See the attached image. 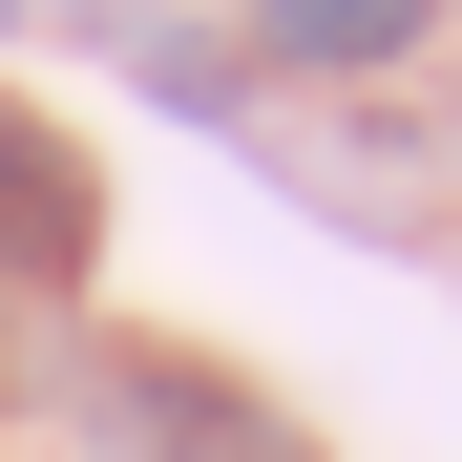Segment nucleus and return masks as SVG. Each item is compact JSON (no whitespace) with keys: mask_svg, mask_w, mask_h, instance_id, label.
<instances>
[{"mask_svg":"<svg viewBox=\"0 0 462 462\" xmlns=\"http://www.w3.org/2000/svg\"><path fill=\"white\" fill-rule=\"evenodd\" d=\"M85 441H106V462H316L253 378H210V357H106V378H85Z\"/></svg>","mask_w":462,"mask_h":462,"instance_id":"obj_1","label":"nucleus"},{"mask_svg":"<svg viewBox=\"0 0 462 462\" xmlns=\"http://www.w3.org/2000/svg\"><path fill=\"white\" fill-rule=\"evenodd\" d=\"M85 253H106V169L42 106H0V294H85Z\"/></svg>","mask_w":462,"mask_h":462,"instance_id":"obj_2","label":"nucleus"},{"mask_svg":"<svg viewBox=\"0 0 462 462\" xmlns=\"http://www.w3.org/2000/svg\"><path fill=\"white\" fill-rule=\"evenodd\" d=\"M420 42H441V0H253V63H294V85H378Z\"/></svg>","mask_w":462,"mask_h":462,"instance_id":"obj_3","label":"nucleus"},{"mask_svg":"<svg viewBox=\"0 0 462 462\" xmlns=\"http://www.w3.org/2000/svg\"><path fill=\"white\" fill-rule=\"evenodd\" d=\"M0 22H22V0H0Z\"/></svg>","mask_w":462,"mask_h":462,"instance_id":"obj_4","label":"nucleus"}]
</instances>
